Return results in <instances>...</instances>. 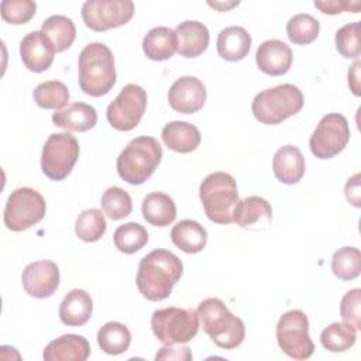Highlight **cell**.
I'll list each match as a JSON object with an SVG mask.
<instances>
[{
	"instance_id": "cell-1",
	"label": "cell",
	"mask_w": 361,
	"mask_h": 361,
	"mask_svg": "<svg viewBox=\"0 0 361 361\" xmlns=\"http://www.w3.org/2000/svg\"><path fill=\"white\" fill-rule=\"evenodd\" d=\"M183 274V264L173 252L157 248L144 255L138 264L137 288L140 293L151 300L166 299Z\"/></svg>"
},
{
	"instance_id": "cell-2",
	"label": "cell",
	"mask_w": 361,
	"mask_h": 361,
	"mask_svg": "<svg viewBox=\"0 0 361 361\" xmlns=\"http://www.w3.org/2000/svg\"><path fill=\"white\" fill-rule=\"evenodd\" d=\"M79 87L83 93L99 97L107 94L116 83L114 56L103 42H90L79 54Z\"/></svg>"
},
{
	"instance_id": "cell-3",
	"label": "cell",
	"mask_w": 361,
	"mask_h": 361,
	"mask_svg": "<svg viewBox=\"0 0 361 361\" xmlns=\"http://www.w3.org/2000/svg\"><path fill=\"white\" fill-rule=\"evenodd\" d=\"M199 322L212 341L224 350L238 347L245 338L244 322L233 314L219 298L203 299L197 306Z\"/></svg>"
},
{
	"instance_id": "cell-4",
	"label": "cell",
	"mask_w": 361,
	"mask_h": 361,
	"mask_svg": "<svg viewBox=\"0 0 361 361\" xmlns=\"http://www.w3.org/2000/svg\"><path fill=\"white\" fill-rule=\"evenodd\" d=\"M162 147L157 138L141 135L131 140L117 158V173L130 185H141L158 168Z\"/></svg>"
},
{
	"instance_id": "cell-5",
	"label": "cell",
	"mask_w": 361,
	"mask_h": 361,
	"mask_svg": "<svg viewBox=\"0 0 361 361\" xmlns=\"http://www.w3.org/2000/svg\"><path fill=\"white\" fill-rule=\"evenodd\" d=\"M203 210L209 220L217 224L233 223V213L238 203L235 179L227 172L207 175L199 188Z\"/></svg>"
},
{
	"instance_id": "cell-6",
	"label": "cell",
	"mask_w": 361,
	"mask_h": 361,
	"mask_svg": "<svg viewBox=\"0 0 361 361\" xmlns=\"http://www.w3.org/2000/svg\"><path fill=\"white\" fill-rule=\"evenodd\" d=\"M303 102V93L298 86L282 83L255 94L251 111L259 123L275 126L299 113Z\"/></svg>"
},
{
	"instance_id": "cell-7",
	"label": "cell",
	"mask_w": 361,
	"mask_h": 361,
	"mask_svg": "<svg viewBox=\"0 0 361 361\" xmlns=\"http://www.w3.org/2000/svg\"><path fill=\"white\" fill-rule=\"evenodd\" d=\"M154 336L166 345L189 343L199 331V314L193 309L164 307L151 316Z\"/></svg>"
},
{
	"instance_id": "cell-8",
	"label": "cell",
	"mask_w": 361,
	"mask_h": 361,
	"mask_svg": "<svg viewBox=\"0 0 361 361\" xmlns=\"http://www.w3.org/2000/svg\"><path fill=\"white\" fill-rule=\"evenodd\" d=\"M276 341L282 353L293 360L312 357L314 344L309 336V319L306 313L299 309L285 312L276 324Z\"/></svg>"
},
{
	"instance_id": "cell-9",
	"label": "cell",
	"mask_w": 361,
	"mask_h": 361,
	"mask_svg": "<svg viewBox=\"0 0 361 361\" xmlns=\"http://www.w3.org/2000/svg\"><path fill=\"white\" fill-rule=\"evenodd\" d=\"M47 212L45 199L32 188H17L4 207V226L11 231H24L41 221Z\"/></svg>"
},
{
	"instance_id": "cell-10",
	"label": "cell",
	"mask_w": 361,
	"mask_h": 361,
	"mask_svg": "<svg viewBox=\"0 0 361 361\" xmlns=\"http://www.w3.org/2000/svg\"><path fill=\"white\" fill-rule=\"evenodd\" d=\"M79 142L69 133L51 134L41 154V169L52 180L65 179L73 169L79 158Z\"/></svg>"
},
{
	"instance_id": "cell-11",
	"label": "cell",
	"mask_w": 361,
	"mask_h": 361,
	"mask_svg": "<svg viewBox=\"0 0 361 361\" xmlns=\"http://www.w3.org/2000/svg\"><path fill=\"white\" fill-rule=\"evenodd\" d=\"M350 141V127L347 118L340 113L323 116L310 135L309 147L319 159H330L340 154Z\"/></svg>"
},
{
	"instance_id": "cell-12",
	"label": "cell",
	"mask_w": 361,
	"mask_h": 361,
	"mask_svg": "<svg viewBox=\"0 0 361 361\" xmlns=\"http://www.w3.org/2000/svg\"><path fill=\"white\" fill-rule=\"evenodd\" d=\"M147 92L134 83L126 85L107 106L109 124L118 131H130L138 126L147 109Z\"/></svg>"
},
{
	"instance_id": "cell-13",
	"label": "cell",
	"mask_w": 361,
	"mask_h": 361,
	"mask_svg": "<svg viewBox=\"0 0 361 361\" xmlns=\"http://www.w3.org/2000/svg\"><path fill=\"white\" fill-rule=\"evenodd\" d=\"M82 18L93 31H107L127 24L134 14L131 0H87L82 6Z\"/></svg>"
},
{
	"instance_id": "cell-14",
	"label": "cell",
	"mask_w": 361,
	"mask_h": 361,
	"mask_svg": "<svg viewBox=\"0 0 361 361\" xmlns=\"http://www.w3.org/2000/svg\"><path fill=\"white\" fill-rule=\"evenodd\" d=\"M59 268L54 261L49 259L30 262L21 274L24 290L37 299L52 296L59 286Z\"/></svg>"
},
{
	"instance_id": "cell-15",
	"label": "cell",
	"mask_w": 361,
	"mask_h": 361,
	"mask_svg": "<svg viewBox=\"0 0 361 361\" xmlns=\"http://www.w3.org/2000/svg\"><path fill=\"white\" fill-rule=\"evenodd\" d=\"M206 87L196 76L176 79L168 92L169 106L182 114L197 113L206 102Z\"/></svg>"
},
{
	"instance_id": "cell-16",
	"label": "cell",
	"mask_w": 361,
	"mask_h": 361,
	"mask_svg": "<svg viewBox=\"0 0 361 361\" xmlns=\"http://www.w3.org/2000/svg\"><path fill=\"white\" fill-rule=\"evenodd\" d=\"M55 48L41 31L28 32L20 42V56L24 66L35 73L47 71L55 56Z\"/></svg>"
},
{
	"instance_id": "cell-17",
	"label": "cell",
	"mask_w": 361,
	"mask_h": 361,
	"mask_svg": "<svg viewBox=\"0 0 361 361\" xmlns=\"http://www.w3.org/2000/svg\"><path fill=\"white\" fill-rule=\"evenodd\" d=\"M293 54L288 44L279 39L264 41L255 54V62L261 72L269 76L285 75L292 65Z\"/></svg>"
},
{
	"instance_id": "cell-18",
	"label": "cell",
	"mask_w": 361,
	"mask_h": 361,
	"mask_svg": "<svg viewBox=\"0 0 361 361\" xmlns=\"http://www.w3.org/2000/svg\"><path fill=\"white\" fill-rule=\"evenodd\" d=\"M178 37V54L183 58H196L202 55L210 41L207 27L196 20H186L175 28Z\"/></svg>"
},
{
	"instance_id": "cell-19",
	"label": "cell",
	"mask_w": 361,
	"mask_h": 361,
	"mask_svg": "<svg viewBox=\"0 0 361 361\" xmlns=\"http://www.w3.org/2000/svg\"><path fill=\"white\" fill-rule=\"evenodd\" d=\"M272 220V207L264 197L248 196L238 200L233 221L241 228H261L267 227Z\"/></svg>"
},
{
	"instance_id": "cell-20",
	"label": "cell",
	"mask_w": 361,
	"mask_h": 361,
	"mask_svg": "<svg viewBox=\"0 0 361 361\" xmlns=\"http://www.w3.org/2000/svg\"><path fill=\"white\" fill-rule=\"evenodd\" d=\"M90 355L89 341L79 334H63L44 350L45 361H85Z\"/></svg>"
},
{
	"instance_id": "cell-21",
	"label": "cell",
	"mask_w": 361,
	"mask_h": 361,
	"mask_svg": "<svg viewBox=\"0 0 361 361\" xmlns=\"http://www.w3.org/2000/svg\"><path fill=\"white\" fill-rule=\"evenodd\" d=\"M305 169V158L298 147L283 145L275 152L272 159V171L279 182L285 185L298 183L303 178Z\"/></svg>"
},
{
	"instance_id": "cell-22",
	"label": "cell",
	"mask_w": 361,
	"mask_h": 361,
	"mask_svg": "<svg viewBox=\"0 0 361 361\" xmlns=\"http://www.w3.org/2000/svg\"><path fill=\"white\" fill-rule=\"evenodd\" d=\"M52 123L56 127L68 131H87L92 130L97 123L96 109L83 102L71 103L68 107L58 110L52 114Z\"/></svg>"
},
{
	"instance_id": "cell-23",
	"label": "cell",
	"mask_w": 361,
	"mask_h": 361,
	"mask_svg": "<svg viewBox=\"0 0 361 361\" xmlns=\"http://www.w3.org/2000/svg\"><path fill=\"white\" fill-rule=\"evenodd\" d=\"M93 312V300L83 289H72L65 295L59 305V319L71 327L83 326L89 322Z\"/></svg>"
},
{
	"instance_id": "cell-24",
	"label": "cell",
	"mask_w": 361,
	"mask_h": 361,
	"mask_svg": "<svg viewBox=\"0 0 361 361\" xmlns=\"http://www.w3.org/2000/svg\"><path fill=\"white\" fill-rule=\"evenodd\" d=\"M162 141L165 145L179 154L195 151L200 144V131L188 121H169L162 128Z\"/></svg>"
},
{
	"instance_id": "cell-25",
	"label": "cell",
	"mask_w": 361,
	"mask_h": 361,
	"mask_svg": "<svg viewBox=\"0 0 361 361\" xmlns=\"http://www.w3.org/2000/svg\"><path fill=\"white\" fill-rule=\"evenodd\" d=\"M251 48V35L244 27L230 25L223 28L217 37L219 55L230 62L241 61Z\"/></svg>"
},
{
	"instance_id": "cell-26",
	"label": "cell",
	"mask_w": 361,
	"mask_h": 361,
	"mask_svg": "<svg viewBox=\"0 0 361 361\" xmlns=\"http://www.w3.org/2000/svg\"><path fill=\"white\" fill-rule=\"evenodd\" d=\"M142 51L151 61H166L178 51V37L169 27H154L142 39Z\"/></svg>"
},
{
	"instance_id": "cell-27",
	"label": "cell",
	"mask_w": 361,
	"mask_h": 361,
	"mask_svg": "<svg viewBox=\"0 0 361 361\" xmlns=\"http://www.w3.org/2000/svg\"><path fill=\"white\" fill-rule=\"evenodd\" d=\"M141 212L145 221L155 227H166L176 219V204L164 192L148 193L142 200Z\"/></svg>"
},
{
	"instance_id": "cell-28",
	"label": "cell",
	"mask_w": 361,
	"mask_h": 361,
	"mask_svg": "<svg viewBox=\"0 0 361 361\" xmlns=\"http://www.w3.org/2000/svg\"><path fill=\"white\" fill-rule=\"evenodd\" d=\"M172 243L186 254L200 252L207 243L206 228L195 220H180L171 230Z\"/></svg>"
},
{
	"instance_id": "cell-29",
	"label": "cell",
	"mask_w": 361,
	"mask_h": 361,
	"mask_svg": "<svg viewBox=\"0 0 361 361\" xmlns=\"http://www.w3.org/2000/svg\"><path fill=\"white\" fill-rule=\"evenodd\" d=\"M41 32L49 39L56 52L68 49L76 38V27L73 21L61 14L48 17L41 25Z\"/></svg>"
},
{
	"instance_id": "cell-30",
	"label": "cell",
	"mask_w": 361,
	"mask_h": 361,
	"mask_svg": "<svg viewBox=\"0 0 361 361\" xmlns=\"http://www.w3.org/2000/svg\"><path fill=\"white\" fill-rule=\"evenodd\" d=\"M97 344L103 353L118 355L126 353L131 344V333L128 327L120 322H109L97 331Z\"/></svg>"
},
{
	"instance_id": "cell-31",
	"label": "cell",
	"mask_w": 361,
	"mask_h": 361,
	"mask_svg": "<svg viewBox=\"0 0 361 361\" xmlns=\"http://www.w3.org/2000/svg\"><path fill=\"white\" fill-rule=\"evenodd\" d=\"M114 245L120 252L134 254L148 243V231L144 226L130 221L116 228L113 234Z\"/></svg>"
},
{
	"instance_id": "cell-32",
	"label": "cell",
	"mask_w": 361,
	"mask_h": 361,
	"mask_svg": "<svg viewBox=\"0 0 361 361\" xmlns=\"http://www.w3.org/2000/svg\"><path fill=\"white\" fill-rule=\"evenodd\" d=\"M357 340V330L345 323L334 322L323 329L320 343L323 348L331 353H343L351 348Z\"/></svg>"
},
{
	"instance_id": "cell-33",
	"label": "cell",
	"mask_w": 361,
	"mask_h": 361,
	"mask_svg": "<svg viewBox=\"0 0 361 361\" xmlns=\"http://www.w3.org/2000/svg\"><path fill=\"white\" fill-rule=\"evenodd\" d=\"M320 31V23L307 13L295 14L286 24V34L290 42L307 45L313 42Z\"/></svg>"
},
{
	"instance_id": "cell-34",
	"label": "cell",
	"mask_w": 361,
	"mask_h": 361,
	"mask_svg": "<svg viewBox=\"0 0 361 361\" xmlns=\"http://www.w3.org/2000/svg\"><path fill=\"white\" fill-rule=\"evenodd\" d=\"M34 102L41 109L59 110L69 102V90L65 83L59 80H47L34 89Z\"/></svg>"
},
{
	"instance_id": "cell-35",
	"label": "cell",
	"mask_w": 361,
	"mask_h": 361,
	"mask_svg": "<svg viewBox=\"0 0 361 361\" xmlns=\"http://www.w3.org/2000/svg\"><path fill=\"white\" fill-rule=\"evenodd\" d=\"M107 228L104 216L99 209L83 210L75 221V233L85 243H94L100 240Z\"/></svg>"
},
{
	"instance_id": "cell-36",
	"label": "cell",
	"mask_w": 361,
	"mask_h": 361,
	"mask_svg": "<svg viewBox=\"0 0 361 361\" xmlns=\"http://www.w3.org/2000/svg\"><path fill=\"white\" fill-rule=\"evenodd\" d=\"M331 271L341 281H353L361 272V252L357 247L338 248L331 258Z\"/></svg>"
},
{
	"instance_id": "cell-37",
	"label": "cell",
	"mask_w": 361,
	"mask_h": 361,
	"mask_svg": "<svg viewBox=\"0 0 361 361\" xmlns=\"http://www.w3.org/2000/svg\"><path fill=\"white\" fill-rule=\"evenodd\" d=\"M102 209L107 217L111 220H121L130 216L133 210V200L128 192L118 186L107 188L100 199Z\"/></svg>"
},
{
	"instance_id": "cell-38",
	"label": "cell",
	"mask_w": 361,
	"mask_h": 361,
	"mask_svg": "<svg viewBox=\"0 0 361 361\" xmlns=\"http://www.w3.org/2000/svg\"><path fill=\"white\" fill-rule=\"evenodd\" d=\"M360 21L348 23L337 30L334 41L338 54L347 59H358L361 55V34Z\"/></svg>"
},
{
	"instance_id": "cell-39",
	"label": "cell",
	"mask_w": 361,
	"mask_h": 361,
	"mask_svg": "<svg viewBox=\"0 0 361 361\" xmlns=\"http://www.w3.org/2000/svg\"><path fill=\"white\" fill-rule=\"evenodd\" d=\"M37 10V4L32 0H3L0 3L1 18L10 24L28 23Z\"/></svg>"
},
{
	"instance_id": "cell-40",
	"label": "cell",
	"mask_w": 361,
	"mask_h": 361,
	"mask_svg": "<svg viewBox=\"0 0 361 361\" xmlns=\"http://www.w3.org/2000/svg\"><path fill=\"white\" fill-rule=\"evenodd\" d=\"M360 303H361V290L354 288L348 290L340 302V316L343 323L351 326L354 330H360Z\"/></svg>"
},
{
	"instance_id": "cell-41",
	"label": "cell",
	"mask_w": 361,
	"mask_h": 361,
	"mask_svg": "<svg viewBox=\"0 0 361 361\" xmlns=\"http://www.w3.org/2000/svg\"><path fill=\"white\" fill-rule=\"evenodd\" d=\"M314 7H317L324 14H338L343 11L358 13L361 8L360 1H343V0H327V1H316Z\"/></svg>"
},
{
	"instance_id": "cell-42",
	"label": "cell",
	"mask_w": 361,
	"mask_h": 361,
	"mask_svg": "<svg viewBox=\"0 0 361 361\" xmlns=\"http://www.w3.org/2000/svg\"><path fill=\"white\" fill-rule=\"evenodd\" d=\"M192 353L188 345L173 344V345H164L155 355V360H176V361H189L192 360Z\"/></svg>"
},
{
	"instance_id": "cell-43",
	"label": "cell",
	"mask_w": 361,
	"mask_h": 361,
	"mask_svg": "<svg viewBox=\"0 0 361 361\" xmlns=\"http://www.w3.org/2000/svg\"><path fill=\"white\" fill-rule=\"evenodd\" d=\"M345 197L348 203H351L354 207H361V196H360V173L353 175L345 186H344Z\"/></svg>"
},
{
	"instance_id": "cell-44",
	"label": "cell",
	"mask_w": 361,
	"mask_h": 361,
	"mask_svg": "<svg viewBox=\"0 0 361 361\" xmlns=\"http://www.w3.org/2000/svg\"><path fill=\"white\" fill-rule=\"evenodd\" d=\"M360 68H361V62L357 59L354 62V65L348 69V86L353 92L354 96H360Z\"/></svg>"
},
{
	"instance_id": "cell-45",
	"label": "cell",
	"mask_w": 361,
	"mask_h": 361,
	"mask_svg": "<svg viewBox=\"0 0 361 361\" xmlns=\"http://www.w3.org/2000/svg\"><path fill=\"white\" fill-rule=\"evenodd\" d=\"M240 4V1H231V3H212V1H209V6H212V7H214V8H217V10H221V11H224V10H228V8H231V7H234V6H238Z\"/></svg>"
}]
</instances>
